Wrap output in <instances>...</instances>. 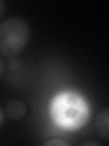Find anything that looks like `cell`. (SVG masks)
Wrapping results in <instances>:
<instances>
[{
    "label": "cell",
    "instance_id": "cell-9",
    "mask_svg": "<svg viewBox=\"0 0 109 146\" xmlns=\"http://www.w3.org/2000/svg\"><path fill=\"white\" fill-rule=\"evenodd\" d=\"M83 145H100V143H97V141H86L84 143Z\"/></svg>",
    "mask_w": 109,
    "mask_h": 146
},
{
    "label": "cell",
    "instance_id": "cell-7",
    "mask_svg": "<svg viewBox=\"0 0 109 146\" xmlns=\"http://www.w3.org/2000/svg\"><path fill=\"white\" fill-rule=\"evenodd\" d=\"M4 121H5V113L3 111L2 108L0 107V128L2 127L3 123H4Z\"/></svg>",
    "mask_w": 109,
    "mask_h": 146
},
{
    "label": "cell",
    "instance_id": "cell-6",
    "mask_svg": "<svg viewBox=\"0 0 109 146\" xmlns=\"http://www.w3.org/2000/svg\"><path fill=\"white\" fill-rule=\"evenodd\" d=\"M5 70H6V67H5V63L2 60V58H0V77H1L4 74Z\"/></svg>",
    "mask_w": 109,
    "mask_h": 146
},
{
    "label": "cell",
    "instance_id": "cell-8",
    "mask_svg": "<svg viewBox=\"0 0 109 146\" xmlns=\"http://www.w3.org/2000/svg\"><path fill=\"white\" fill-rule=\"evenodd\" d=\"M5 12V4L2 0H0V19L2 18Z\"/></svg>",
    "mask_w": 109,
    "mask_h": 146
},
{
    "label": "cell",
    "instance_id": "cell-5",
    "mask_svg": "<svg viewBox=\"0 0 109 146\" xmlns=\"http://www.w3.org/2000/svg\"><path fill=\"white\" fill-rule=\"evenodd\" d=\"M45 146H50V145H58V146H66V145H70L69 143L67 141H64L62 139H52V140H49L43 143Z\"/></svg>",
    "mask_w": 109,
    "mask_h": 146
},
{
    "label": "cell",
    "instance_id": "cell-1",
    "mask_svg": "<svg viewBox=\"0 0 109 146\" xmlns=\"http://www.w3.org/2000/svg\"><path fill=\"white\" fill-rule=\"evenodd\" d=\"M50 111L53 121L66 130H78L89 120V108L85 100L76 92L66 91L52 100Z\"/></svg>",
    "mask_w": 109,
    "mask_h": 146
},
{
    "label": "cell",
    "instance_id": "cell-2",
    "mask_svg": "<svg viewBox=\"0 0 109 146\" xmlns=\"http://www.w3.org/2000/svg\"><path fill=\"white\" fill-rule=\"evenodd\" d=\"M31 30L27 22L18 17H12L0 24V55L14 58L26 48Z\"/></svg>",
    "mask_w": 109,
    "mask_h": 146
},
{
    "label": "cell",
    "instance_id": "cell-3",
    "mask_svg": "<svg viewBox=\"0 0 109 146\" xmlns=\"http://www.w3.org/2000/svg\"><path fill=\"white\" fill-rule=\"evenodd\" d=\"M27 111L26 105L20 100H12L6 106V115L13 121L21 120L25 117Z\"/></svg>",
    "mask_w": 109,
    "mask_h": 146
},
{
    "label": "cell",
    "instance_id": "cell-4",
    "mask_svg": "<svg viewBox=\"0 0 109 146\" xmlns=\"http://www.w3.org/2000/svg\"><path fill=\"white\" fill-rule=\"evenodd\" d=\"M108 119L109 111L108 109H104L100 111L95 119V130L99 136H101L104 140L109 139V130H108Z\"/></svg>",
    "mask_w": 109,
    "mask_h": 146
}]
</instances>
